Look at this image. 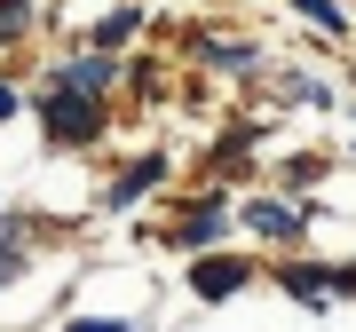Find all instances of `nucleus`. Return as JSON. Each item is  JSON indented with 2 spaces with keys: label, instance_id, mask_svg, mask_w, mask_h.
Returning <instances> with one entry per match:
<instances>
[{
  "label": "nucleus",
  "instance_id": "nucleus-1",
  "mask_svg": "<svg viewBox=\"0 0 356 332\" xmlns=\"http://www.w3.org/2000/svg\"><path fill=\"white\" fill-rule=\"evenodd\" d=\"M40 127H48L56 142H95V135H103V103L48 88V95H40Z\"/></svg>",
  "mask_w": 356,
  "mask_h": 332
},
{
  "label": "nucleus",
  "instance_id": "nucleus-2",
  "mask_svg": "<svg viewBox=\"0 0 356 332\" xmlns=\"http://www.w3.org/2000/svg\"><path fill=\"white\" fill-rule=\"evenodd\" d=\"M111 56H79V64H64V72H56V88H64V95H88V103H103V88H111Z\"/></svg>",
  "mask_w": 356,
  "mask_h": 332
},
{
  "label": "nucleus",
  "instance_id": "nucleus-3",
  "mask_svg": "<svg viewBox=\"0 0 356 332\" xmlns=\"http://www.w3.org/2000/svg\"><path fill=\"white\" fill-rule=\"evenodd\" d=\"M245 277H254V269H245V261H229V254H214V261H198V269H191L198 301H222V293H238Z\"/></svg>",
  "mask_w": 356,
  "mask_h": 332
},
{
  "label": "nucleus",
  "instance_id": "nucleus-4",
  "mask_svg": "<svg viewBox=\"0 0 356 332\" xmlns=\"http://www.w3.org/2000/svg\"><path fill=\"white\" fill-rule=\"evenodd\" d=\"M245 222H254L261 238H293L309 214H301V206H285V198H254V206H245Z\"/></svg>",
  "mask_w": 356,
  "mask_h": 332
},
{
  "label": "nucleus",
  "instance_id": "nucleus-5",
  "mask_svg": "<svg viewBox=\"0 0 356 332\" xmlns=\"http://www.w3.org/2000/svg\"><path fill=\"white\" fill-rule=\"evenodd\" d=\"M159 174H166V158H159V151H151V158H135V166H127V174H119V182H111V198H103V206H135V198H143V190H151V182H159Z\"/></svg>",
  "mask_w": 356,
  "mask_h": 332
},
{
  "label": "nucleus",
  "instance_id": "nucleus-6",
  "mask_svg": "<svg viewBox=\"0 0 356 332\" xmlns=\"http://www.w3.org/2000/svg\"><path fill=\"white\" fill-rule=\"evenodd\" d=\"M214 230H222V198H198V214L175 222V245H206Z\"/></svg>",
  "mask_w": 356,
  "mask_h": 332
},
{
  "label": "nucleus",
  "instance_id": "nucleus-7",
  "mask_svg": "<svg viewBox=\"0 0 356 332\" xmlns=\"http://www.w3.org/2000/svg\"><path fill=\"white\" fill-rule=\"evenodd\" d=\"M285 293H301L309 308H325L332 301V269H317V261H309V269H285Z\"/></svg>",
  "mask_w": 356,
  "mask_h": 332
},
{
  "label": "nucleus",
  "instance_id": "nucleus-8",
  "mask_svg": "<svg viewBox=\"0 0 356 332\" xmlns=\"http://www.w3.org/2000/svg\"><path fill=\"white\" fill-rule=\"evenodd\" d=\"M127 32H135V8H111V16H103V24H95V48L111 56L119 40H127Z\"/></svg>",
  "mask_w": 356,
  "mask_h": 332
},
{
  "label": "nucleus",
  "instance_id": "nucleus-9",
  "mask_svg": "<svg viewBox=\"0 0 356 332\" xmlns=\"http://www.w3.org/2000/svg\"><path fill=\"white\" fill-rule=\"evenodd\" d=\"M293 8H301V16H309V24H325V32H341V24H348V16H341V8H332V0H293Z\"/></svg>",
  "mask_w": 356,
  "mask_h": 332
},
{
  "label": "nucleus",
  "instance_id": "nucleus-10",
  "mask_svg": "<svg viewBox=\"0 0 356 332\" xmlns=\"http://www.w3.org/2000/svg\"><path fill=\"white\" fill-rule=\"evenodd\" d=\"M24 24H32V8H24V0H0V40H16Z\"/></svg>",
  "mask_w": 356,
  "mask_h": 332
},
{
  "label": "nucleus",
  "instance_id": "nucleus-11",
  "mask_svg": "<svg viewBox=\"0 0 356 332\" xmlns=\"http://www.w3.org/2000/svg\"><path fill=\"white\" fill-rule=\"evenodd\" d=\"M72 332H135V324H119V317H79Z\"/></svg>",
  "mask_w": 356,
  "mask_h": 332
},
{
  "label": "nucleus",
  "instance_id": "nucleus-12",
  "mask_svg": "<svg viewBox=\"0 0 356 332\" xmlns=\"http://www.w3.org/2000/svg\"><path fill=\"white\" fill-rule=\"evenodd\" d=\"M8 111H16V95H8V88H0V119H8Z\"/></svg>",
  "mask_w": 356,
  "mask_h": 332
}]
</instances>
